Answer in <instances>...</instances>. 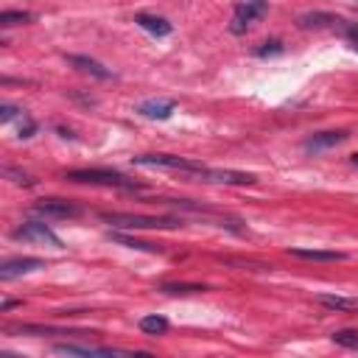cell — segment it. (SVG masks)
Returning <instances> with one entry per match:
<instances>
[{
	"mask_svg": "<svg viewBox=\"0 0 358 358\" xmlns=\"http://www.w3.org/2000/svg\"><path fill=\"white\" fill-rule=\"evenodd\" d=\"M101 222L115 230H177L182 219L174 216H132V213H101Z\"/></svg>",
	"mask_w": 358,
	"mask_h": 358,
	"instance_id": "obj_1",
	"label": "cell"
},
{
	"mask_svg": "<svg viewBox=\"0 0 358 358\" xmlns=\"http://www.w3.org/2000/svg\"><path fill=\"white\" fill-rule=\"evenodd\" d=\"M64 179L82 182V185H104V188H120V190H140V182L109 171V168H82V171H67Z\"/></svg>",
	"mask_w": 358,
	"mask_h": 358,
	"instance_id": "obj_2",
	"label": "cell"
},
{
	"mask_svg": "<svg viewBox=\"0 0 358 358\" xmlns=\"http://www.w3.org/2000/svg\"><path fill=\"white\" fill-rule=\"evenodd\" d=\"M266 12H269V0H238V3H235V17L230 23V31L233 34L249 31L252 23L266 17Z\"/></svg>",
	"mask_w": 358,
	"mask_h": 358,
	"instance_id": "obj_3",
	"label": "cell"
},
{
	"mask_svg": "<svg viewBox=\"0 0 358 358\" xmlns=\"http://www.w3.org/2000/svg\"><path fill=\"white\" fill-rule=\"evenodd\" d=\"M134 165H149V168H168V171H185V174H193L199 177L204 171L202 163H193V160H185V157H174V154H140L134 157Z\"/></svg>",
	"mask_w": 358,
	"mask_h": 358,
	"instance_id": "obj_4",
	"label": "cell"
},
{
	"mask_svg": "<svg viewBox=\"0 0 358 358\" xmlns=\"http://www.w3.org/2000/svg\"><path fill=\"white\" fill-rule=\"evenodd\" d=\"M37 216H45V219H76L82 207L70 199H39L34 207H31Z\"/></svg>",
	"mask_w": 358,
	"mask_h": 358,
	"instance_id": "obj_5",
	"label": "cell"
},
{
	"mask_svg": "<svg viewBox=\"0 0 358 358\" xmlns=\"http://www.w3.org/2000/svg\"><path fill=\"white\" fill-rule=\"evenodd\" d=\"M15 238H17V241H34V244H51V247L62 249V238H59L45 222H23V224L15 230Z\"/></svg>",
	"mask_w": 358,
	"mask_h": 358,
	"instance_id": "obj_6",
	"label": "cell"
},
{
	"mask_svg": "<svg viewBox=\"0 0 358 358\" xmlns=\"http://www.w3.org/2000/svg\"><path fill=\"white\" fill-rule=\"evenodd\" d=\"M37 269H45V260L42 258H12L0 266V280L9 283L15 277H23V274H31Z\"/></svg>",
	"mask_w": 358,
	"mask_h": 358,
	"instance_id": "obj_7",
	"label": "cell"
},
{
	"mask_svg": "<svg viewBox=\"0 0 358 358\" xmlns=\"http://www.w3.org/2000/svg\"><path fill=\"white\" fill-rule=\"evenodd\" d=\"M202 182H216V185H252L258 182L255 174H247V171H213V168H204L199 174Z\"/></svg>",
	"mask_w": 358,
	"mask_h": 358,
	"instance_id": "obj_8",
	"label": "cell"
},
{
	"mask_svg": "<svg viewBox=\"0 0 358 358\" xmlns=\"http://www.w3.org/2000/svg\"><path fill=\"white\" fill-rule=\"evenodd\" d=\"M347 137H350V132H316V134L305 137L303 149H305V152L319 154V152H325V149H336V146H341V143H344Z\"/></svg>",
	"mask_w": 358,
	"mask_h": 358,
	"instance_id": "obj_9",
	"label": "cell"
},
{
	"mask_svg": "<svg viewBox=\"0 0 358 358\" xmlns=\"http://www.w3.org/2000/svg\"><path fill=\"white\" fill-rule=\"evenodd\" d=\"M53 350L62 355H132L129 350H118V347H96V344H73V341L53 344Z\"/></svg>",
	"mask_w": 358,
	"mask_h": 358,
	"instance_id": "obj_10",
	"label": "cell"
},
{
	"mask_svg": "<svg viewBox=\"0 0 358 358\" xmlns=\"http://www.w3.org/2000/svg\"><path fill=\"white\" fill-rule=\"evenodd\" d=\"M174 109H177V104L171 98H149V101L137 104V115L149 118V120H168L174 115Z\"/></svg>",
	"mask_w": 358,
	"mask_h": 358,
	"instance_id": "obj_11",
	"label": "cell"
},
{
	"mask_svg": "<svg viewBox=\"0 0 358 358\" xmlns=\"http://www.w3.org/2000/svg\"><path fill=\"white\" fill-rule=\"evenodd\" d=\"M6 333H23V336H93L87 330H64L51 325H6Z\"/></svg>",
	"mask_w": 358,
	"mask_h": 358,
	"instance_id": "obj_12",
	"label": "cell"
},
{
	"mask_svg": "<svg viewBox=\"0 0 358 358\" xmlns=\"http://www.w3.org/2000/svg\"><path fill=\"white\" fill-rule=\"evenodd\" d=\"M67 64H73L76 70H82V73H87V76H93V79H104V82L115 79V73H112L109 67H104L101 62H96V59H90V56L73 53V56H67Z\"/></svg>",
	"mask_w": 358,
	"mask_h": 358,
	"instance_id": "obj_13",
	"label": "cell"
},
{
	"mask_svg": "<svg viewBox=\"0 0 358 358\" xmlns=\"http://www.w3.org/2000/svg\"><path fill=\"white\" fill-rule=\"evenodd\" d=\"M134 23L143 28V31H149L154 37H168L174 31V26L165 20V17H157V15H146V12H140L134 15Z\"/></svg>",
	"mask_w": 358,
	"mask_h": 358,
	"instance_id": "obj_14",
	"label": "cell"
},
{
	"mask_svg": "<svg viewBox=\"0 0 358 358\" xmlns=\"http://www.w3.org/2000/svg\"><path fill=\"white\" fill-rule=\"evenodd\" d=\"M289 255L303 258V260H319V263H339V260H347L344 252H333V249H300V247H292Z\"/></svg>",
	"mask_w": 358,
	"mask_h": 358,
	"instance_id": "obj_15",
	"label": "cell"
},
{
	"mask_svg": "<svg viewBox=\"0 0 358 358\" xmlns=\"http://www.w3.org/2000/svg\"><path fill=\"white\" fill-rule=\"evenodd\" d=\"M300 28H344V26H341V20L336 15L311 12V15H303L300 17Z\"/></svg>",
	"mask_w": 358,
	"mask_h": 358,
	"instance_id": "obj_16",
	"label": "cell"
},
{
	"mask_svg": "<svg viewBox=\"0 0 358 358\" xmlns=\"http://www.w3.org/2000/svg\"><path fill=\"white\" fill-rule=\"evenodd\" d=\"M316 303L322 308H330V311H358V300H350V297H336V294H316Z\"/></svg>",
	"mask_w": 358,
	"mask_h": 358,
	"instance_id": "obj_17",
	"label": "cell"
},
{
	"mask_svg": "<svg viewBox=\"0 0 358 358\" xmlns=\"http://www.w3.org/2000/svg\"><path fill=\"white\" fill-rule=\"evenodd\" d=\"M137 328L146 333V336H163L171 325H168V319L165 316H160V314H149V316H143L140 322H137Z\"/></svg>",
	"mask_w": 358,
	"mask_h": 358,
	"instance_id": "obj_18",
	"label": "cell"
},
{
	"mask_svg": "<svg viewBox=\"0 0 358 358\" xmlns=\"http://www.w3.org/2000/svg\"><path fill=\"white\" fill-rule=\"evenodd\" d=\"M160 292L163 294H171V297H185V294H202V292H207V285H196V283H163Z\"/></svg>",
	"mask_w": 358,
	"mask_h": 358,
	"instance_id": "obj_19",
	"label": "cell"
},
{
	"mask_svg": "<svg viewBox=\"0 0 358 358\" xmlns=\"http://www.w3.org/2000/svg\"><path fill=\"white\" fill-rule=\"evenodd\" d=\"M109 238L123 244V247H129V249H140V252H152V255H163L165 252L160 244H146V241H137V238H129V235H120V233H112Z\"/></svg>",
	"mask_w": 358,
	"mask_h": 358,
	"instance_id": "obj_20",
	"label": "cell"
},
{
	"mask_svg": "<svg viewBox=\"0 0 358 358\" xmlns=\"http://www.w3.org/2000/svg\"><path fill=\"white\" fill-rule=\"evenodd\" d=\"M31 20H34L31 12H3V15H0V26H3V28L20 26V23H31Z\"/></svg>",
	"mask_w": 358,
	"mask_h": 358,
	"instance_id": "obj_21",
	"label": "cell"
},
{
	"mask_svg": "<svg viewBox=\"0 0 358 358\" xmlns=\"http://www.w3.org/2000/svg\"><path fill=\"white\" fill-rule=\"evenodd\" d=\"M330 339H333L336 344H341V347H352V350H358V330L344 328V330H336Z\"/></svg>",
	"mask_w": 358,
	"mask_h": 358,
	"instance_id": "obj_22",
	"label": "cell"
},
{
	"mask_svg": "<svg viewBox=\"0 0 358 358\" xmlns=\"http://www.w3.org/2000/svg\"><path fill=\"white\" fill-rule=\"evenodd\" d=\"M277 53H283V42L280 39H269V42H263L258 51H255V56H277Z\"/></svg>",
	"mask_w": 358,
	"mask_h": 358,
	"instance_id": "obj_23",
	"label": "cell"
},
{
	"mask_svg": "<svg viewBox=\"0 0 358 358\" xmlns=\"http://www.w3.org/2000/svg\"><path fill=\"white\" fill-rule=\"evenodd\" d=\"M3 174H6V177H9L12 182H17V185H26V188H31V185H34V179H31L28 174H23V171H17L15 165H6V168H3Z\"/></svg>",
	"mask_w": 358,
	"mask_h": 358,
	"instance_id": "obj_24",
	"label": "cell"
},
{
	"mask_svg": "<svg viewBox=\"0 0 358 358\" xmlns=\"http://www.w3.org/2000/svg\"><path fill=\"white\" fill-rule=\"evenodd\" d=\"M17 115H23V109H20V107H15V104H3V107H0V120H3V123L15 120Z\"/></svg>",
	"mask_w": 358,
	"mask_h": 358,
	"instance_id": "obj_25",
	"label": "cell"
},
{
	"mask_svg": "<svg viewBox=\"0 0 358 358\" xmlns=\"http://www.w3.org/2000/svg\"><path fill=\"white\" fill-rule=\"evenodd\" d=\"M341 31H344L347 42H350V45H352L355 51H358V23H347V26H344Z\"/></svg>",
	"mask_w": 358,
	"mask_h": 358,
	"instance_id": "obj_26",
	"label": "cell"
},
{
	"mask_svg": "<svg viewBox=\"0 0 358 358\" xmlns=\"http://www.w3.org/2000/svg\"><path fill=\"white\" fill-rule=\"evenodd\" d=\"M37 132V123L31 120V118H23V126H20V137L26 140V137H31Z\"/></svg>",
	"mask_w": 358,
	"mask_h": 358,
	"instance_id": "obj_27",
	"label": "cell"
},
{
	"mask_svg": "<svg viewBox=\"0 0 358 358\" xmlns=\"http://www.w3.org/2000/svg\"><path fill=\"white\" fill-rule=\"evenodd\" d=\"M17 305H20L17 300H3V303H0V311L6 314V311H12V308H17Z\"/></svg>",
	"mask_w": 358,
	"mask_h": 358,
	"instance_id": "obj_28",
	"label": "cell"
},
{
	"mask_svg": "<svg viewBox=\"0 0 358 358\" xmlns=\"http://www.w3.org/2000/svg\"><path fill=\"white\" fill-rule=\"evenodd\" d=\"M352 165H355V168H358V152H355V154H352Z\"/></svg>",
	"mask_w": 358,
	"mask_h": 358,
	"instance_id": "obj_29",
	"label": "cell"
}]
</instances>
